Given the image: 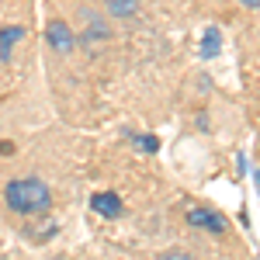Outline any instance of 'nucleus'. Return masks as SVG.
I'll list each match as a JSON object with an SVG mask.
<instances>
[{
    "label": "nucleus",
    "instance_id": "f257e3e1",
    "mask_svg": "<svg viewBox=\"0 0 260 260\" xmlns=\"http://www.w3.org/2000/svg\"><path fill=\"white\" fill-rule=\"evenodd\" d=\"M4 201L18 215H42L52 205V191H49V184H42L35 177H21L4 187Z\"/></svg>",
    "mask_w": 260,
    "mask_h": 260
},
{
    "label": "nucleus",
    "instance_id": "f03ea898",
    "mask_svg": "<svg viewBox=\"0 0 260 260\" xmlns=\"http://www.w3.org/2000/svg\"><path fill=\"white\" fill-rule=\"evenodd\" d=\"M187 222H191V225H198V229L215 233V236L225 233V219H222L219 212H208V208H187Z\"/></svg>",
    "mask_w": 260,
    "mask_h": 260
},
{
    "label": "nucleus",
    "instance_id": "7ed1b4c3",
    "mask_svg": "<svg viewBox=\"0 0 260 260\" xmlns=\"http://www.w3.org/2000/svg\"><path fill=\"white\" fill-rule=\"evenodd\" d=\"M45 35H49V45H52L56 52H62V56H70L73 45H77L73 31H70V24H62V21H52V24L45 28Z\"/></svg>",
    "mask_w": 260,
    "mask_h": 260
},
{
    "label": "nucleus",
    "instance_id": "20e7f679",
    "mask_svg": "<svg viewBox=\"0 0 260 260\" xmlns=\"http://www.w3.org/2000/svg\"><path fill=\"white\" fill-rule=\"evenodd\" d=\"M90 212H98L104 219H118L121 215V198L111 194V191H98V194H90Z\"/></svg>",
    "mask_w": 260,
    "mask_h": 260
},
{
    "label": "nucleus",
    "instance_id": "39448f33",
    "mask_svg": "<svg viewBox=\"0 0 260 260\" xmlns=\"http://www.w3.org/2000/svg\"><path fill=\"white\" fill-rule=\"evenodd\" d=\"M24 39V28L21 24H7V28H0V59L7 62L11 59V49H14V42Z\"/></svg>",
    "mask_w": 260,
    "mask_h": 260
},
{
    "label": "nucleus",
    "instance_id": "423d86ee",
    "mask_svg": "<svg viewBox=\"0 0 260 260\" xmlns=\"http://www.w3.org/2000/svg\"><path fill=\"white\" fill-rule=\"evenodd\" d=\"M219 49H222L219 28H205V39H201V56H205V59H215V56H219Z\"/></svg>",
    "mask_w": 260,
    "mask_h": 260
},
{
    "label": "nucleus",
    "instance_id": "0eeeda50",
    "mask_svg": "<svg viewBox=\"0 0 260 260\" xmlns=\"http://www.w3.org/2000/svg\"><path fill=\"white\" fill-rule=\"evenodd\" d=\"M104 4H108V11L118 14V18H128V14L139 11V0H104Z\"/></svg>",
    "mask_w": 260,
    "mask_h": 260
},
{
    "label": "nucleus",
    "instance_id": "6e6552de",
    "mask_svg": "<svg viewBox=\"0 0 260 260\" xmlns=\"http://www.w3.org/2000/svg\"><path fill=\"white\" fill-rule=\"evenodd\" d=\"M136 146H139V149H146V153H156V149H160L156 136H136Z\"/></svg>",
    "mask_w": 260,
    "mask_h": 260
},
{
    "label": "nucleus",
    "instance_id": "1a4fd4ad",
    "mask_svg": "<svg viewBox=\"0 0 260 260\" xmlns=\"http://www.w3.org/2000/svg\"><path fill=\"white\" fill-rule=\"evenodd\" d=\"M160 260H191L187 253H167V257H160Z\"/></svg>",
    "mask_w": 260,
    "mask_h": 260
},
{
    "label": "nucleus",
    "instance_id": "9d476101",
    "mask_svg": "<svg viewBox=\"0 0 260 260\" xmlns=\"http://www.w3.org/2000/svg\"><path fill=\"white\" fill-rule=\"evenodd\" d=\"M243 4H246V7H260V0H243Z\"/></svg>",
    "mask_w": 260,
    "mask_h": 260
},
{
    "label": "nucleus",
    "instance_id": "9b49d317",
    "mask_svg": "<svg viewBox=\"0 0 260 260\" xmlns=\"http://www.w3.org/2000/svg\"><path fill=\"white\" fill-rule=\"evenodd\" d=\"M253 177H257V191H260V167H257V174H253Z\"/></svg>",
    "mask_w": 260,
    "mask_h": 260
}]
</instances>
